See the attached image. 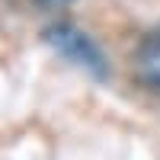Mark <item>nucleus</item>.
<instances>
[{
	"label": "nucleus",
	"mask_w": 160,
	"mask_h": 160,
	"mask_svg": "<svg viewBox=\"0 0 160 160\" xmlns=\"http://www.w3.org/2000/svg\"><path fill=\"white\" fill-rule=\"evenodd\" d=\"M45 42L55 48L58 55H64L68 61H74L77 68H87V71H93L96 77L106 74L102 51L96 48V42H93L87 32H80L77 26H71V22H55V26H48V29H45Z\"/></svg>",
	"instance_id": "obj_1"
},
{
	"label": "nucleus",
	"mask_w": 160,
	"mask_h": 160,
	"mask_svg": "<svg viewBox=\"0 0 160 160\" xmlns=\"http://www.w3.org/2000/svg\"><path fill=\"white\" fill-rule=\"evenodd\" d=\"M135 71L148 87H160V29H154L135 51Z\"/></svg>",
	"instance_id": "obj_2"
},
{
	"label": "nucleus",
	"mask_w": 160,
	"mask_h": 160,
	"mask_svg": "<svg viewBox=\"0 0 160 160\" xmlns=\"http://www.w3.org/2000/svg\"><path fill=\"white\" fill-rule=\"evenodd\" d=\"M42 7H48V10H61V7H68V3H74V0H38Z\"/></svg>",
	"instance_id": "obj_3"
}]
</instances>
